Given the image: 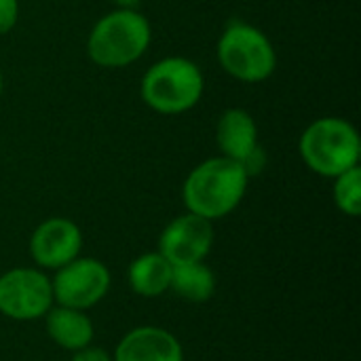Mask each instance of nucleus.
Instances as JSON below:
<instances>
[{
	"instance_id": "1a4fd4ad",
	"label": "nucleus",
	"mask_w": 361,
	"mask_h": 361,
	"mask_svg": "<svg viewBox=\"0 0 361 361\" xmlns=\"http://www.w3.org/2000/svg\"><path fill=\"white\" fill-rule=\"evenodd\" d=\"M82 247L80 228L66 218H51L42 222L32 239H30V254L32 258L47 269H61L74 258Z\"/></svg>"
},
{
	"instance_id": "39448f33",
	"label": "nucleus",
	"mask_w": 361,
	"mask_h": 361,
	"mask_svg": "<svg viewBox=\"0 0 361 361\" xmlns=\"http://www.w3.org/2000/svg\"><path fill=\"white\" fill-rule=\"evenodd\" d=\"M220 66L237 80L262 82L277 68V55L271 40L250 23H231L218 42Z\"/></svg>"
},
{
	"instance_id": "20e7f679",
	"label": "nucleus",
	"mask_w": 361,
	"mask_h": 361,
	"mask_svg": "<svg viewBox=\"0 0 361 361\" xmlns=\"http://www.w3.org/2000/svg\"><path fill=\"white\" fill-rule=\"evenodd\" d=\"M203 95V74L186 57H165L157 61L142 80L144 102L161 114L190 110Z\"/></svg>"
},
{
	"instance_id": "9d476101",
	"label": "nucleus",
	"mask_w": 361,
	"mask_h": 361,
	"mask_svg": "<svg viewBox=\"0 0 361 361\" xmlns=\"http://www.w3.org/2000/svg\"><path fill=\"white\" fill-rule=\"evenodd\" d=\"M182 347L173 334L161 328H135L116 347L112 361H182Z\"/></svg>"
},
{
	"instance_id": "2eb2a0df",
	"label": "nucleus",
	"mask_w": 361,
	"mask_h": 361,
	"mask_svg": "<svg viewBox=\"0 0 361 361\" xmlns=\"http://www.w3.org/2000/svg\"><path fill=\"white\" fill-rule=\"evenodd\" d=\"M334 201L338 209L347 216L361 214V169L360 165L351 167L349 171L336 176L334 184Z\"/></svg>"
},
{
	"instance_id": "4468645a",
	"label": "nucleus",
	"mask_w": 361,
	"mask_h": 361,
	"mask_svg": "<svg viewBox=\"0 0 361 361\" xmlns=\"http://www.w3.org/2000/svg\"><path fill=\"white\" fill-rule=\"evenodd\" d=\"M169 290H173L180 298L190 302H205L214 296L216 290V277L212 269H207L201 262L192 264H178L171 271V283Z\"/></svg>"
},
{
	"instance_id": "f03ea898",
	"label": "nucleus",
	"mask_w": 361,
	"mask_h": 361,
	"mask_svg": "<svg viewBox=\"0 0 361 361\" xmlns=\"http://www.w3.org/2000/svg\"><path fill=\"white\" fill-rule=\"evenodd\" d=\"M150 44V23L133 8L104 15L87 40L89 57L102 68H125L137 61Z\"/></svg>"
},
{
	"instance_id": "f3484780",
	"label": "nucleus",
	"mask_w": 361,
	"mask_h": 361,
	"mask_svg": "<svg viewBox=\"0 0 361 361\" xmlns=\"http://www.w3.org/2000/svg\"><path fill=\"white\" fill-rule=\"evenodd\" d=\"M70 361H112V357L97 347H82L74 353V357Z\"/></svg>"
},
{
	"instance_id": "f257e3e1",
	"label": "nucleus",
	"mask_w": 361,
	"mask_h": 361,
	"mask_svg": "<svg viewBox=\"0 0 361 361\" xmlns=\"http://www.w3.org/2000/svg\"><path fill=\"white\" fill-rule=\"evenodd\" d=\"M247 171L228 157H214L197 165L184 182V203L190 214L218 220L231 214L247 188Z\"/></svg>"
},
{
	"instance_id": "6ab92c4d",
	"label": "nucleus",
	"mask_w": 361,
	"mask_h": 361,
	"mask_svg": "<svg viewBox=\"0 0 361 361\" xmlns=\"http://www.w3.org/2000/svg\"><path fill=\"white\" fill-rule=\"evenodd\" d=\"M2 89H4V78H2V72H0V95H2Z\"/></svg>"
},
{
	"instance_id": "f8f14e48",
	"label": "nucleus",
	"mask_w": 361,
	"mask_h": 361,
	"mask_svg": "<svg viewBox=\"0 0 361 361\" xmlns=\"http://www.w3.org/2000/svg\"><path fill=\"white\" fill-rule=\"evenodd\" d=\"M47 332L59 347L78 351L89 347L93 338V324L82 311L59 305L55 309L51 307L47 313Z\"/></svg>"
},
{
	"instance_id": "423d86ee",
	"label": "nucleus",
	"mask_w": 361,
	"mask_h": 361,
	"mask_svg": "<svg viewBox=\"0 0 361 361\" xmlns=\"http://www.w3.org/2000/svg\"><path fill=\"white\" fill-rule=\"evenodd\" d=\"M53 305L51 281L34 269H13L0 277V313L30 322L49 313Z\"/></svg>"
},
{
	"instance_id": "7ed1b4c3",
	"label": "nucleus",
	"mask_w": 361,
	"mask_h": 361,
	"mask_svg": "<svg viewBox=\"0 0 361 361\" xmlns=\"http://www.w3.org/2000/svg\"><path fill=\"white\" fill-rule=\"evenodd\" d=\"M360 135L345 118H317L300 137L302 161L324 178H336L360 165Z\"/></svg>"
},
{
	"instance_id": "dca6fc26",
	"label": "nucleus",
	"mask_w": 361,
	"mask_h": 361,
	"mask_svg": "<svg viewBox=\"0 0 361 361\" xmlns=\"http://www.w3.org/2000/svg\"><path fill=\"white\" fill-rule=\"evenodd\" d=\"M19 17L17 0H0V34H6L15 27Z\"/></svg>"
},
{
	"instance_id": "6e6552de",
	"label": "nucleus",
	"mask_w": 361,
	"mask_h": 361,
	"mask_svg": "<svg viewBox=\"0 0 361 361\" xmlns=\"http://www.w3.org/2000/svg\"><path fill=\"white\" fill-rule=\"evenodd\" d=\"M214 243L212 222L197 216L184 214L169 222L159 239V254L169 260L171 267L201 262Z\"/></svg>"
},
{
	"instance_id": "ddd939ff",
	"label": "nucleus",
	"mask_w": 361,
	"mask_h": 361,
	"mask_svg": "<svg viewBox=\"0 0 361 361\" xmlns=\"http://www.w3.org/2000/svg\"><path fill=\"white\" fill-rule=\"evenodd\" d=\"M171 271H173V267L159 252L144 254V256L135 258L129 267L131 290L140 296H146V298L159 296V294L169 290Z\"/></svg>"
},
{
	"instance_id": "9b49d317",
	"label": "nucleus",
	"mask_w": 361,
	"mask_h": 361,
	"mask_svg": "<svg viewBox=\"0 0 361 361\" xmlns=\"http://www.w3.org/2000/svg\"><path fill=\"white\" fill-rule=\"evenodd\" d=\"M216 137L222 157H228L241 165H245L260 150L256 121L241 108H231L220 116Z\"/></svg>"
},
{
	"instance_id": "a211bd4d",
	"label": "nucleus",
	"mask_w": 361,
	"mask_h": 361,
	"mask_svg": "<svg viewBox=\"0 0 361 361\" xmlns=\"http://www.w3.org/2000/svg\"><path fill=\"white\" fill-rule=\"evenodd\" d=\"M142 0H114V4L118 6V8H133L135 11V6L140 4Z\"/></svg>"
},
{
	"instance_id": "0eeeda50",
	"label": "nucleus",
	"mask_w": 361,
	"mask_h": 361,
	"mask_svg": "<svg viewBox=\"0 0 361 361\" xmlns=\"http://www.w3.org/2000/svg\"><path fill=\"white\" fill-rule=\"evenodd\" d=\"M51 288L53 300L61 307L85 311L106 296L110 288V273L95 258H74L66 267L57 269Z\"/></svg>"
}]
</instances>
